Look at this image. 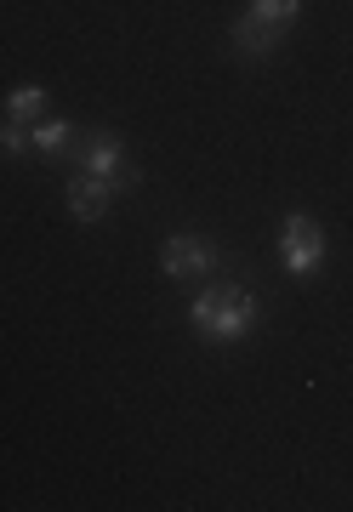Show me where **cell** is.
<instances>
[{
	"label": "cell",
	"instance_id": "cell-1",
	"mask_svg": "<svg viewBox=\"0 0 353 512\" xmlns=\"http://www.w3.org/2000/svg\"><path fill=\"white\" fill-rule=\"evenodd\" d=\"M188 319L200 330V342L228 348V342L251 336V325H257V296L245 291V285H205V291L194 296Z\"/></svg>",
	"mask_w": 353,
	"mask_h": 512
},
{
	"label": "cell",
	"instance_id": "cell-2",
	"mask_svg": "<svg viewBox=\"0 0 353 512\" xmlns=\"http://www.w3.org/2000/svg\"><path fill=\"white\" fill-rule=\"evenodd\" d=\"M69 160H75L80 171H86V177H103V183H109L114 194H120V188H137V183H143V171H137V165L126 160V143H120L114 131H92L86 143L69 148Z\"/></svg>",
	"mask_w": 353,
	"mask_h": 512
},
{
	"label": "cell",
	"instance_id": "cell-3",
	"mask_svg": "<svg viewBox=\"0 0 353 512\" xmlns=\"http://www.w3.org/2000/svg\"><path fill=\"white\" fill-rule=\"evenodd\" d=\"M279 251H285V268L297 279H314L325 268V228L308 211H291L285 228H279Z\"/></svg>",
	"mask_w": 353,
	"mask_h": 512
},
{
	"label": "cell",
	"instance_id": "cell-4",
	"mask_svg": "<svg viewBox=\"0 0 353 512\" xmlns=\"http://www.w3.org/2000/svg\"><path fill=\"white\" fill-rule=\"evenodd\" d=\"M217 245L200 234H171L166 245H160V274L177 279V285H188V279H205V274H217Z\"/></svg>",
	"mask_w": 353,
	"mask_h": 512
},
{
	"label": "cell",
	"instance_id": "cell-5",
	"mask_svg": "<svg viewBox=\"0 0 353 512\" xmlns=\"http://www.w3.org/2000/svg\"><path fill=\"white\" fill-rule=\"evenodd\" d=\"M279 29H268V23L257 18H240L234 29H228V46H234V57H245V63H268V57L279 52Z\"/></svg>",
	"mask_w": 353,
	"mask_h": 512
},
{
	"label": "cell",
	"instance_id": "cell-6",
	"mask_svg": "<svg viewBox=\"0 0 353 512\" xmlns=\"http://www.w3.org/2000/svg\"><path fill=\"white\" fill-rule=\"evenodd\" d=\"M109 200H114V188L103 183V177H86V171H80L75 183H69V217L75 222H103Z\"/></svg>",
	"mask_w": 353,
	"mask_h": 512
},
{
	"label": "cell",
	"instance_id": "cell-7",
	"mask_svg": "<svg viewBox=\"0 0 353 512\" xmlns=\"http://www.w3.org/2000/svg\"><path fill=\"white\" fill-rule=\"evenodd\" d=\"M29 143H35V154H69V148H75V120H35V126H29Z\"/></svg>",
	"mask_w": 353,
	"mask_h": 512
},
{
	"label": "cell",
	"instance_id": "cell-8",
	"mask_svg": "<svg viewBox=\"0 0 353 512\" xmlns=\"http://www.w3.org/2000/svg\"><path fill=\"white\" fill-rule=\"evenodd\" d=\"M46 86H12L6 92V120H18V126H35V120H46Z\"/></svg>",
	"mask_w": 353,
	"mask_h": 512
},
{
	"label": "cell",
	"instance_id": "cell-9",
	"mask_svg": "<svg viewBox=\"0 0 353 512\" xmlns=\"http://www.w3.org/2000/svg\"><path fill=\"white\" fill-rule=\"evenodd\" d=\"M297 12H302V0H251V12H245V18H257V23H268V29L285 35V29L297 23Z\"/></svg>",
	"mask_w": 353,
	"mask_h": 512
},
{
	"label": "cell",
	"instance_id": "cell-10",
	"mask_svg": "<svg viewBox=\"0 0 353 512\" xmlns=\"http://www.w3.org/2000/svg\"><path fill=\"white\" fill-rule=\"evenodd\" d=\"M29 126H18V120H0V154H29Z\"/></svg>",
	"mask_w": 353,
	"mask_h": 512
}]
</instances>
